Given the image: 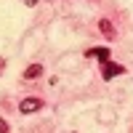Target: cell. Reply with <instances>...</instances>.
<instances>
[{"instance_id":"cell-1","label":"cell","mask_w":133,"mask_h":133,"mask_svg":"<svg viewBox=\"0 0 133 133\" xmlns=\"http://www.w3.org/2000/svg\"><path fill=\"white\" fill-rule=\"evenodd\" d=\"M37 109H43V101L35 98V96H29V98H24V101L19 104V112L21 115H32V112H37Z\"/></svg>"},{"instance_id":"cell-2","label":"cell","mask_w":133,"mask_h":133,"mask_svg":"<svg viewBox=\"0 0 133 133\" xmlns=\"http://www.w3.org/2000/svg\"><path fill=\"white\" fill-rule=\"evenodd\" d=\"M125 72V66L123 64H115V61H104V80H112V77H117V75H123Z\"/></svg>"},{"instance_id":"cell-3","label":"cell","mask_w":133,"mask_h":133,"mask_svg":"<svg viewBox=\"0 0 133 133\" xmlns=\"http://www.w3.org/2000/svg\"><path fill=\"white\" fill-rule=\"evenodd\" d=\"M40 75H43V66L40 64H29L24 69V80H35V77H40Z\"/></svg>"},{"instance_id":"cell-4","label":"cell","mask_w":133,"mask_h":133,"mask_svg":"<svg viewBox=\"0 0 133 133\" xmlns=\"http://www.w3.org/2000/svg\"><path fill=\"white\" fill-rule=\"evenodd\" d=\"M88 56H98V61H109V48H91L88 51Z\"/></svg>"},{"instance_id":"cell-5","label":"cell","mask_w":133,"mask_h":133,"mask_svg":"<svg viewBox=\"0 0 133 133\" xmlns=\"http://www.w3.org/2000/svg\"><path fill=\"white\" fill-rule=\"evenodd\" d=\"M98 27H101V32H104L107 37H112V35H115V29H112V24H109L107 19H101V21H98Z\"/></svg>"},{"instance_id":"cell-6","label":"cell","mask_w":133,"mask_h":133,"mask_svg":"<svg viewBox=\"0 0 133 133\" xmlns=\"http://www.w3.org/2000/svg\"><path fill=\"white\" fill-rule=\"evenodd\" d=\"M0 133H8V123H5L3 117H0Z\"/></svg>"}]
</instances>
